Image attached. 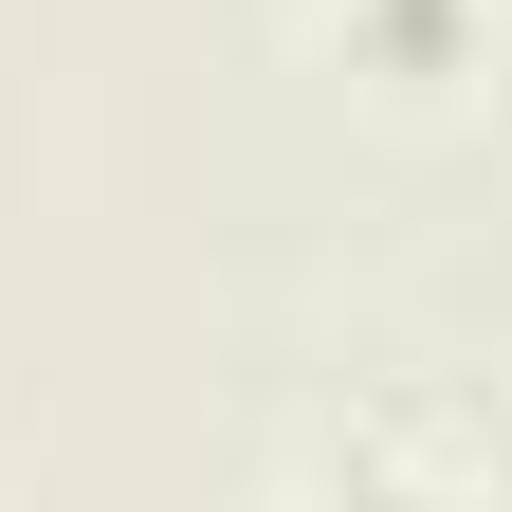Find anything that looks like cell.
I'll use <instances>...</instances> for the list:
<instances>
[{
	"label": "cell",
	"instance_id": "1",
	"mask_svg": "<svg viewBox=\"0 0 512 512\" xmlns=\"http://www.w3.org/2000/svg\"><path fill=\"white\" fill-rule=\"evenodd\" d=\"M348 37L384 74H439V55H458V0H348Z\"/></svg>",
	"mask_w": 512,
	"mask_h": 512
}]
</instances>
